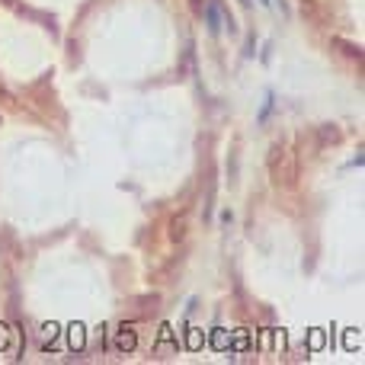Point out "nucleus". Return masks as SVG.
<instances>
[{
  "label": "nucleus",
  "instance_id": "nucleus-1",
  "mask_svg": "<svg viewBox=\"0 0 365 365\" xmlns=\"http://www.w3.org/2000/svg\"><path fill=\"white\" fill-rule=\"evenodd\" d=\"M266 167H269V177L276 189H295L298 182V160L295 154L289 151V145H272L269 148V158H266Z\"/></svg>",
  "mask_w": 365,
  "mask_h": 365
},
{
  "label": "nucleus",
  "instance_id": "nucleus-2",
  "mask_svg": "<svg viewBox=\"0 0 365 365\" xmlns=\"http://www.w3.org/2000/svg\"><path fill=\"white\" fill-rule=\"evenodd\" d=\"M298 10H302V16L308 19V23L327 26V10H324L321 0H298Z\"/></svg>",
  "mask_w": 365,
  "mask_h": 365
},
{
  "label": "nucleus",
  "instance_id": "nucleus-3",
  "mask_svg": "<svg viewBox=\"0 0 365 365\" xmlns=\"http://www.w3.org/2000/svg\"><path fill=\"white\" fill-rule=\"evenodd\" d=\"M314 138H317V148H330V145H340L343 132H340V125H334V122H324V125L314 128Z\"/></svg>",
  "mask_w": 365,
  "mask_h": 365
},
{
  "label": "nucleus",
  "instance_id": "nucleus-4",
  "mask_svg": "<svg viewBox=\"0 0 365 365\" xmlns=\"http://www.w3.org/2000/svg\"><path fill=\"white\" fill-rule=\"evenodd\" d=\"M334 51H340L343 58H346L349 64H356V68H362V45H356V42H349V38H334Z\"/></svg>",
  "mask_w": 365,
  "mask_h": 365
},
{
  "label": "nucleus",
  "instance_id": "nucleus-5",
  "mask_svg": "<svg viewBox=\"0 0 365 365\" xmlns=\"http://www.w3.org/2000/svg\"><path fill=\"white\" fill-rule=\"evenodd\" d=\"M135 304H138V308H135L128 317H132V321H145V317H154V314H158V308H160V295H145V298H138Z\"/></svg>",
  "mask_w": 365,
  "mask_h": 365
},
{
  "label": "nucleus",
  "instance_id": "nucleus-6",
  "mask_svg": "<svg viewBox=\"0 0 365 365\" xmlns=\"http://www.w3.org/2000/svg\"><path fill=\"white\" fill-rule=\"evenodd\" d=\"M115 349H119V353H132L135 349V327L132 324H119V330H115Z\"/></svg>",
  "mask_w": 365,
  "mask_h": 365
},
{
  "label": "nucleus",
  "instance_id": "nucleus-7",
  "mask_svg": "<svg viewBox=\"0 0 365 365\" xmlns=\"http://www.w3.org/2000/svg\"><path fill=\"white\" fill-rule=\"evenodd\" d=\"M186 234H189V218H186V212H180L177 218L170 221V240H173V244H182V240H186Z\"/></svg>",
  "mask_w": 365,
  "mask_h": 365
},
{
  "label": "nucleus",
  "instance_id": "nucleus-8",
  "mask_svg": "<svg viewBox=\"0 0 365 365\" xmlns=\"http://www.w3.org/2000/svg\"><path fill=\"white\" fill-rule=\"evenodd\" d=\"M208 19H212L208 26H212V29H218V10H215V6H208Z\"/></svg>",
  "mask_w": 365,
  "mask_h": 365
},
{
  "label": "nucleus",
  "instance_id": "nucleus-9",
  "mask_svg": "<svg viewBox=\"0 0 365 365\" xmlns=\"http://www.w3.org/2000/svg\"><path fill=\"white\" fill-rule=\"evenodd\" d=\"M189 6H192V13H202L205 10V0H189Z\"/></svg>",
  "mask_w": 365,
  "mask_h": 365
},
{
  "label": "nucleus",
  "instance_id": "nucleus-10",
  "mask_svg": "<svg viewBox=\"0 0 365 365\" xmlns=\"http://www.w3.org/2000/svg\"><path fill=\"white\" fill-rule=\"evenodd\" d=\"M240 4H250V0H240Z\"/></svg>",
  "mask_w": 365,
  "mask_h": 365
}]
</instances>
